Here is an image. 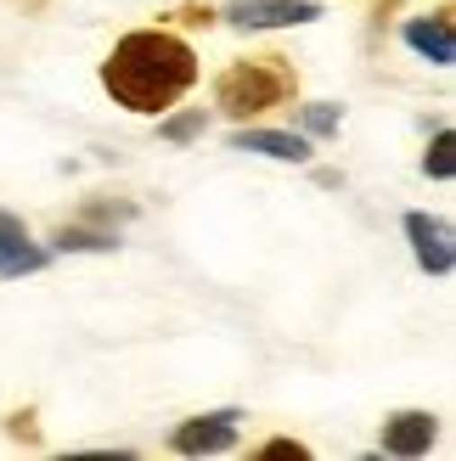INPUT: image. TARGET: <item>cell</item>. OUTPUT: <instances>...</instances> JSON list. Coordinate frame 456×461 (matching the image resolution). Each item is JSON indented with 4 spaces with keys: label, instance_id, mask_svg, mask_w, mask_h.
Segmentation results:
<instances>
[{
    "label": "cell",
    "instance_id": "2e32d148",
    "mask_svg": "<svg viewBox=\"0 0 456 461\" xmlns=\"http://www.w3.org/2000/svg\"><path fill=\"white\" fill-rule=\"evenodd\" d=\"M29 6H40V0H29Z\"/></svg>",
    "mask_w": 456,
    "mask_h": 461
},
{
    "label": "cell",
    "instance_id": "7c38bea8",
    "mask_svg": "<svg viewBox=\"0 0 456 461\" xmlns=\"http://www.w3.org/2000/svg\"><path fill=\"white\" fill-rule=\"evenodd\" d=\"M299 124H305L310 135H333V130H338V107H333V102H310V107H299Z\"/></svg>",
    "mask_w": 456,
    "mask_h": 461
},
{
    "label": "cell",
    "instance_id": "4fadbf2b",
    "mask_svg": "<svg viewBox=\"0 0 456 461\" xmlns=\"http://www.w3.org/2000/svg\"><path fill=\"white\" fill-rule=\"evenodd\" d=\"M57 248H113L107 230H79V225H62L57 230Z\"/></svg>",
    "mask_w": 456,
    "mask_h": 461
},
{
    "label": "cell",
    "instance_id": "ba28073f",
    "mask_svg": "<svg viewBox=\"0 0 456 461\" xmlns=\"http://www.w3.org/2000/svg\"><path fill=\"white\" fill-rule=\"evenodd\" d=\"M406 45H412L417 57H428L434 68H451V57H456V40H451V12L412 17V23H406Z\"/></svg>",
    "mask_w": 456,
    "mask_h": 461
},
{
    "label": "cell",
    "instance_id": "8fae6325",
    "mask_svg": "<svg viewBox=\"0 0 456 461\" xmlns=\"http://www.w3.org/2000/svg\"><path fill=\"white\" fill-rule=\"evenodd\" d=\"M158 135H164V141H197V135H203V107H197V113H175V119H164V124H158Z\"/></svg>",
    "mask_w": 456,
    "mask_h": 461
},
{
    "label": "cell",
    "instance_id": "5bb4252c",
    "mask_svg": "<svg viewBox=\"0 0 456 461\" xmlns=\"http://www.w3.org/2000/svg\"><path fill=\"white\" fill-rule=\"evenodd\" d=\"M260 456H293V461H299V456H310L305 445H293V439H277V445H265Z\"/></svg>",
    "mask_w": 456,
    "mask_h": 461
},
{
    "label": "cell",
    "instance_id": "9a60e30c",
    "mask_svg": "<svg viewBox=\"0 0 456 461\" xmlns=\"http://www.w3.org/2000/svg\"><path fill=\"white\" fill-rule=\"evenodd\" d=\"M180 23H187V29H209V23H214V12H203V6H187V12H180Z\"/></svg>",
    "mask_w": 456,
    "mask_h": 461
},
{
    "label": "cell",
    "instance_id": "5b68a950",
    "mask_svg": "<svg viewBox=\"0 0 456 461\" xmlns=\"http://www.w3.org/2000/svg\"><path fill=\"white\" fill-rule=\"evenodd\" d=\"M406 237H412V253H417V265L428 276H451L456 248H451V225L445 220H434V214H406Z\"/></svg>",
    "mask_w": 456,
    "mask_h": 461
},
{
    "label": "cell",
    "instance_id": "30bf717a",
    "mask_svg": "<svg viewBox=\"0 0 456 461\" xmlns=\"http://www.w3.org/2000/svg\"><path fill=\"white\" fill-rule=\"evenodd\" d=\"M423 169L434 175V180H451V175H456V135H451V130H440V135H434V147H428Z\"/></svg>",
    "mask_w": 456,
    "mask_h": 461
},
{
    "label": "cell",
    "instance_id": "8992f818",
    "mask_svg": "<svg viewBox=\"0 0 456 461\" xmlns=\"http://www.w3.org/2000/svg\"><path fill=\"white\" fill-rule=\"evenodd\" d=\"M45 270V248L29 237V225L17 214H0V282H12V276H34Z\"/></svg>",
    "mask_w": 456,
    "mask_h": 461
},
{
    "label": "cell",
    "instance_id": "7a4b0ae2",
    "mask_svg": "<svg viewBox=\"0 0 456 461\" xmlns=\"http://www.w3.org/2000/svg\"><path fill=\"white\" fill-rule=\"evenodd\" d=\"M293 90H299V74L287 68V57H242L214 79V102L232 119H260V113L282 107Z\"/></svg>",
    "mask_w": 456,
    "mask_h": 461
},
{
    "label": "cell",
    "instance_id": "277c9868",
    "mask_svg": "<svg viewBox=\"0 0 456 461\" xmlns=\"http://www.w3.org/2000/svg\"><path fill=\"white\" fill-rule=\"evenodd\" d=\"M237 411H209V417H192V422H180L175 428V439L169 450L175 456H214V450H232L237 445Z\"/></svg>",
    "mask_w": 456,
    "mask_h": 461
},
{
    "label": "cell",
    "instance_id": "52a82bcc",
    "mask_svg": "<svg viewBox=\"0 0 456 461\" xmlns=\"http://www.w3.org/2000/svg\"><path fill=\"white\" fill-rule=\"evenodd\" d=\"M434 433H440V422L428 417V411H395V417L383 422V450L389 456H428Z\"/></svg>",
    "mask_w": 456,
    "mask_h": 461
},
{
    "label": "cell",
    "instance_id": "3957f363",
    "mask_svg": "<svg viewBox=\"0 0 456 461\" xmlns=\"http://www.w3.org/2000/svg\"><path fill=\"white\" fill-rule=\"evenodd\" d=\"M225 17L237 29H299L322 17V6L315 0H225Z\"/></svg>",
    "mask_w": 456,
    "mask_h": 461
},
{
    "label": "cell",
    "instance_id": "9c48e42d",
    "mask_svg": "<svg viewBox=\"0 0 456 461\" xmlns=\"http://www.w3.org/2000/svg\"><path fill=\"white\" fill-rule=\"evenodd\" d=\"M232 147L237 152H265V158H282V164H305V158H310V141H305V135L299 130H237L232 135Z\"/></svg>",
    "mask_w": 456,
    "mask_h": 461
},
{
    "label": "cell",
    "instance_id": "6da1fadb",
    "mask_svg": "<svg viewBox=\"0 0 456 461\" xmlns=\"http://www.w3.org/2000/svg\"><path fill=\"white\" fill-rule=\"evenodd\" d=\"M102 85H107V96L130 113H169L197 85V51L180 34L135 29L113 45V57L102 62Z\"/></svg>",
    "mask_w": 456,
    "mask_h": 461
}]
</instances>
